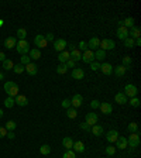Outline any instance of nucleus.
Masks as SVG:
<instances>
[{"mask_svg": "<svg viewBox=\"0 0 141 158\" xmlns=\"http://www.w3.org/2000/svg\"><path fill=\"white\" fill-rule=\"evenodd\" d=\"M18 85H17L16 82H12V81H8L4 83V92L7 93V96L10 97H16L17 95H18Z\"/></svg>", "mask_w": 141, "mask_h": 158, "instance_id": "obj_1", "label": "nucleus"}, {"mask_svg": "<svg viewBox=\"0 0 141 158\" xmlns=\"http://www.w3.org/2000/svg\"><path fill=\"white\" fill-rule=\"evenodd\" d=\"M140 146V136L138 133H131L127 138V147H130V151H133L136 147Z\"/></svg>", "mask_w": 141, "mask_h": 158, "instance_id": "obj_2", "label": "nucleus"}, {"mask_svg": "<svg viewBox=\"0 0 141 158\" xmlns=\"http://www.w3.org/2000/svg\"><path fill=\"white\" fill-rule=\"evenodd\" d=\"M16 49H17V52H18V54L25 55L27 52H30V44H28L25 40H20V41H17Z\"/></svg>", "mask_w": 141, "mask_h": 158, "instance_id": "obj_3", "label": "nucleus"}, {"mask_svg": "<svg viewBox=\"0 0 141 158\" xmlns=\"http://www.w3.org/2000/svg\"><path fill=\"white\" fill-rule=\"evenodd\" d=\"M123 93L126 95L127 97H136L138 93V89H137V86L133 85V83H129V85H126L124 86V92Z\"/></svg>", "mask_w": 141, "mask_h": 158, "instance_id": "obj_4", "label": "nucleus"}, {"mask_svg": "<svg viewBox=\"0 0 141 158\" xmlns=\"http://www.w3.org/2000/svg\"><path fill=\"white\" fill-rule=\"evenodd\" d=\"M68 47V42L65 41V38H58V40L54 41V49L58 51V52H62L65 51V48Z\"/></svg>", "mask_w": 141, "mask_h": 158, "instance_id": "obj_5", "label": "nucleus"}, {"mask_svg": "<svg viewBox=\"0 0 141 158\" xmlns=\"http://www.w3.org/2000/svg\"><path fill=\"white\" fill-rule=\"evenodd\" d=\"M34 44L37 45V48H45L47 45H48V42H47V40H45V37L42 35V34H38V35H35V38H34Z\"/></svg>", "mask_w": 141, "mask_h": 158, "instance_id": "obj_6", "label": "nucleus"}, {"mask_svg": "<svg viewBox=\"0 0 141 158\" xmlns=\"http://www.w3.org/2000/svg\"><path fill=\"white\" fill-rule=\"evenodd\" d=\"M116 44L114 41L110 40V38H105V40H100V49L106 51V49H114Z\"/></svg>", "mask_w": 141, "mask_h": 158, "instance_id": "obj_7", "label": "nucleus"}, {"mask_svg": "<svg viewBox=\"0 0 141 158\" xmlns=\"http://www.w3.org/2000/svg\"><path fill=\"white\" fill-rule=\"evenodd\" d=\"M82 102H83L82 95L76 93V95H73V97L71 99V106H72L73 109H78V107H81L82 106Z\"/></svg>", "mask_w": 141, "mask_h": 158, "instance_id": "obj_8", "label": "nucleus"}, {"mask_svg": "<svg viewBox=\"0 0 141 158\" xmlns=\"http://www.w3.org/2000/svg\"><path fill=\"white\" fill-rule=\"evenodd\" d=\"M81 61H83L85 64H92V62L95 61V54H93V51H90V49L85 51V54L81 58Z\"/></svg>", "mask_w": 141, "mask_h": 158, "instance_id": "obj_9", "label": "nucleus"}, {"mask_svg": "<svg viewBox=\"0 0 141 158\" xmlns=\"http://www.w3.org/2000/svg\"><path fill=\"white\" fill-rule=\"evenodd\" d=\"M85 119H86V123H88L90 127L97 124V122H99V117H97L96 113H86V117Z\"/></svg>", "mask_w": 141, "mask_h": 158, "instance_id": "obj_10", "label": "nucleus"}, {"mask_svg": "<svg viewBox=\"0 0 141 158\" xmlns=\"http://www.w3.org/2000/svg\"><path fill=\"white\" fill-rule=\"evenodd\" d=\"M14 103H16L17 106H20V107H24V106L28 105V99L24 95H17V96L14 97Z\"/></svg>", "mask_w": 141, "mask_h": 158, "instance_id": "obj_11", "label": "nucleus"}, {"mask_svg": "<svg viewBox=\"0 0 141 158\" xmlns=\"http://www.w3.org/2000/svg\"><path fill=\"white\" fill-rule=\"evenodd\" d=\"M88 48L92 51V49H99L100 48V40L97 37H92L88 42Z\"/></svg>", "mask_w": 141, "mask_h": 158, "instance_id": "obj_12", "label": "nucleus"}, {"mask_svg": "<svg viewBox=\"0 0 141 158\" xmlns=\"http://www.w3.org/2000/svg\"><path fill=\"white\" fill-rule=\"evenodd\" d=\"M71 76L73 78V79H78V81H79V79H83V76H85V71L82 68H73L72 69V72H71Z\"/></svg>", "mask_w": 141, "mask_h": 158, "instance_id": "obj_13", "label": "nucleus"}, {"mask_svg": "<svg viewBox=\"0 0 141 158\" xmlns=\"http://www.w3.org/2000/svg\"><path fill=\"white\" fill-rule=\"evenodd\" d=\"M99 109H100L102 113H105V114H112V112H113V106L110 105L109 102H103V103H100Z\"/></svg>", "mask_w": 141, "mask_h": 158, "instance_id": "obj_14", "label": "nucleus"}, {"mask_svg": "<svg viewBox=\"0 0 141 158\" xmlns=\"http://www.w3.org/2000/svg\"><path fill=\"white\" fill-rule=\"evenodd\" d=\"M116 34H117V38H119V40L124 41L126 38H129V29H126V27H119Z\"/></svg>", "mask_w": 141, "mask_h": 158, "instance_id": "obj_15", "label": "nucleus"}, {"mask_svg": "<svg viewBox=\"0 0 141 158\" xmlns=\"http://www.w3.org/2000/svg\"><path fill=\"white\" fill-rule=\"evenodd\" d=\"M119 138V131L117 130H110L109 133L106 134V140L112 144V143H116V140Z\"/></svg>", "mask_w": 141, "mask_h": 158, "instance_id": "obj_16", "label": "nucleus"}, {"mask_svg": "<svg viewBox=\"0 0 141 158\" xmlns=\"http://www.w3.org/2000/svg\"><path fill=\"white\" fill-rule=\"evenodd\" d=\"M16 44H17V38H16V37H8V38L4 40V47L8 48V49L16 48Z\"/></svg>", "mask_w": 141, "mask_h": 158, "instance_id": "obj_17", "label": "nucleus"}, {"mask_svg": "<svg viewBox=\"0 0 141 158\" xmlns=\"http://www.w3.org/2000/svg\"><path fill=\"white\" fill-rule=\"evenodd\" d=\"M100 71L105 73V75H112L113 73L112 64H109V62H103V64H100Z\"/></svg>", "mask_w": 141, "mask_h": 158, "instance_id": "obj_18", "label": "nucleus"}, {"mask_svg": "<svg viewBox=\"0 0 141 158\" xmlns=\"http://www.w3.org/2000/svg\"><path fill=\"white\" fill-rule=\"evenodd\" d=\"M140 34H141V30L138 29L137 25H134V27H131L129 31V37L130 38H133V40H136V38H140Z\"/></svg>", "mask_w": 141, "mask_h": 158, "instance_id": "obj_19", "label": "nucleus"}, {"mask_svg": "<svg viewBox=\"0 0 141 158\" xmlns=\"http://www.w3.org/2000/svg\"><path fill=\"white\" fill-rule=\"evenodd\" d=\"M114 100L119 103V105H126L127 103V96H126L123 92H119V93H116V96H114Z\"/></svg>", "mask_w": 141, "mask_h": 158, "instance_id": "obj_20", "label": "nucleus"}, {"mask_svg": "<svg viewBox=\"0 0 141 158\" xmlns=\"http://www.w3.org/2000/svg\"><path fill=\"white\" fill-rule=\"evenodd\" d=\"M25 71H27L28 75H37V72H38V66H37L35 64L30 62L28 65H25Z\"/></svg>", "mask_w": 141, "mask_h": 158, "instance_id": "obj_21", "label": "nucleus"}, {"mask_svg": "<svg viewBox=\"0 0 141 158\" xmlns=\"http://www.w3.org/2000/svg\"><path fill=\"white\" fill-rule=\"evenodd\" d=\"M116 147H117V148H120V150L127 148V138L120 137V136H119V138L116 140Z\"/></svg>", "mask_w": 141, "mask_h": 158, "instance_id": "obj_22", "label": "nucleus"}, {"mask_svg": "<svg viewBox=\"0 0 141 158\" xmlns=\"http://www.w3.org/2000/svg\"><path fill=\"white\" fill-rule=\"evenodd\" d=\"M90 131H92L93 136H97V137H100L102 134H103V127L100 124H95V126L90 127Z\"/></svg>", "mask_w": 141, "mask_h": 158, "instance_id": "obj_23", "label": "nucleus"}, {"mask_svg": "<svg viewBox=\"0 0 141 158\" xmlns=\"http://www.w3.org/2000/svg\"><path fill=\"white\" fill-rule=\"evenodd\" d=\"M69 55H71V59H72V61H75V62L81 61V58H82V54H81V51H79V49H73V51H71V52H69Z\"/></svg>", "mask_w": 141, "mask_h": 158, "instance_id": "obj_24", "label": "nucleus"}, {"mask_svg": "<svg viewBox=\"0 0 141 158\" xmlns=\"http://www.w3.org/2000/svg\"><path fill=\"white\" fill-rule=\"evenodd\" d=\"M69 58H71V55H69V51H66V49L62 51V52H59V55H58V59H59L61 64H65Z\"/></svg>", "mask_w": 141, "mask_h": 158, "instance_id": "obj_25", "label": "nucleus"}, {"mask_svg": "<svg viewBox=\"0 0 141 158\" xmlns=\"http://www.w3.org/2000/svg\"><path fill=\"white\" fill-rule=\"evenodd\" d=\"M95 54V59H96L97 62L99 61H103V59H105L106 58V51H103V49H96V52H93Z\"/></svg>", "mask_w": 141, "mask_h": 158, "instance_id": "obj_26", "label": "nucleus"}, {"mask_svg": "<svg viewBox=\"0 0 141 158\" xmlns=\"http://www.w3.org/2000/svg\"><path fill=\"white\" fill-rule=\"evenodd\" d=\"M113 72H114L116 76H123V75L127 72V69H126L123 65H119V66H116V68H113Z\"/></svg>", "mask_w": 141, "mask_h": 158, "instance_id": "obj_27", "label": "nucleus"}, {"mask_svg": "<svg viewBox=\"0 0 141 158\" xmlns=\"http://www.w3.org/2000/svg\"><path fill=\"white\" fill-rule=\"evenodd\" d=\"M72 148L76 151V153H83L85 151V144L82 141H73Z\"/></svg>", "mask_w": 141, "mask_h": 158, "instance_id": "obj_28", "label": "nucleus"}, {"mask_svg": "<svg viewBox=\"0 0 141 158\" xmlns=\"http://www.w3.org/2000/svg\"><path fill=\"white\" fill-rule=\"evenodd\" d=\"M62 146L65 147V150H71L73 146V140L71 137H65L64 140H62Z\"/></svg>", "mask_w": 141, "mask_h": 158, "instance_id": "obj_29", "label": "nucleus"}, {"mask_svg": "<svg viewBox=\"0 0 141 158\" xmlns=\"http://www.w3.org/2000/svg\"><path fill=\"white\" fill-rule=\"evenodd\" d=\"M131 64H133V59H131V57H124L123 58V61H121V65L124 66L126 69H131Z\"/></svg>", "mask_w": 141, "mask_h": 158, "instance_id": "obj_30", "label": "nucleus"}, {"mask_svg": "<svg viewBox=\"0 0 141 158\" xmlns=\"http://www.w3.org/2000/svg\"><path fill=\"white\" fill-rule=\"evenodd\" d=\"M30 58L31 59H40L41 58V52L38 48H32L31 51H30Z\"/></svg>", "mask_w": 141, "mask_h": 158, "instance_id": "obj_31", "label": "nucleus"}, {"mask_svg": "<svg viewBox=\"0 0 141 158\" xmlns=\"http://www.w3.org/2000/svg\"><path fill=\"white\" fill-rule=\"evenodd\" d=\"M55 71H56V73H59V75H65V73L68 72V68H66V65L65 64H59L55 68Z\"/></svg>", "mask_w": 141, "mask_h": 158, "instance_id": "obj_32", "label": "nucleus"}, {"mask_svg": "<svg viewBox=\"0 0 141 158\" xmlns=\"http://www.w3.org/2000/svg\"><path fill=\"white\" fill-rule=\"evenodd\" d=\"M134 23H136V20H134L133 17H129V18H126V20H123V25H124L126 29H131V27H134Z\"/></svg>", "mask_w": 141, "mask_h": 158, "instance_id": "obj_33", "label": "nucleus"}, {"mask_svg": "<svg viewBox=\"0 0 141 158\" xmlns=\"http://www.w3.org/2000/svg\"><path fill=\"white\" fill-rule=\"evenodd\" d=\"M66 116H68L69 119H76L78 117L76 109H73V107H69V109H66Z\"/></svg>", "mask_w": 141, "mask_h": 158, "instance_id": "obj_34", "label": "nucleus"}, {"mask_svg": "<svg viewBox=\"0 0 141 158\" xmlns=\"http://www.w3.org/2000/svg\"><path fill=\"white\" fill-rule=\"evenodd\" d=\"M40 153L42 155H48L49 153H51V147L48 146V144H44V146L40 147Z\"/></svg>", "mask_w": 141, "mask_h": 158, "instance_id": "obj_35", "label": "nucleus"}, {"mask_svg": "<svg viewBox=\"0 0 141 158\" xmlns=\"http://www.w3.org/2000/svg\"><path fill=\"white\" fill-rule=\"evenodd\" d=\"M127 130H129V131H130V134H131V133H138V124H137V123H130V124H129V126H127Z\"/></svg>", "mask_w": 141, "mask_h": 158, "instance_id": "obj_36", "label": "nucleus"}, {"mask_svg": "<svg viewBox=\"0 0 141 158\" xmlns=\"http://www.w3.org/2000/svg\"><path fill=\"white\" fill-rule=\"evenodd\" d=\"M14 105H16V103H14V97L7 96V99L4 100V106H6L7 109H12V107H13Z\"/></svg>", "mask_w": 141, "mask_h": 158, "instance_id": "obj_37", "label": "nucleus"}, {"mask_svg": "<svg viewBox=\"0 0 141 158\" xmlns=\"http://www.w3.org/2000/svg\"><path fill=\"white\" fill-rule=\"evenodd\" d=\"M17 127L16 122H13V120H8L7 123H6V126H4V129L7 130V131H13V130Z\"/></svg>", "mask_w": 141, "mask_h": 158, "instance_id": "obj_38", "label": "nucleus"}, {"mask_svg": "<svg viewBox=\"0 0 141 158\" xmlns=\"http://www.w3.org/2000/svg\"><path fill=\"white\" fill-rule=\"evenodd\" d=\"M13 62H12V59H4L3 61V69L4 71H10V69H13Z\"/></svg>", "mask_w": 141, "mask_h": 158, "instance_id": "obj_39", "label": "nucleus"}, {"mask_svg": "<svg viewBox=\"0 0 141 158\" xmlns=\"http://www.w3.org/2000/svg\"><path fill=\"white\" fill-rule=\"evenodd\" d=\"M17 37H18V40H25V37H27V30L18 29L17 30Z\"/></svg>", "mask_w": 141, "mask_h": 158, "instance_id": "obj_40", "label": "nucleus"}, {"mask_svg": "<svg viewBox=\"0 0 141 158\" xmlns=\"http://www.w3.org/2000/svg\"><path fill=\"white\" fill-rule=\"evenodd\" d=\"M13 71H14L16 73H21V72H24L25 71V66L24 65H21V64H17V65L13 66Z\"/></svg>", "mask_w": 141, "mask_h": 158, "instance_id": "obj_41", "label": "nucleus"}, {"mask_svg": "<svg viewBox=\"0 0 141 158\" xmlns=\"http://www.w3.org/2000/svg\"><path fill=\"white\" fill-rule=\"evenodd\" d=\"M62 158H76V154L72 150H66L64 153V155H62Z\"/></svg>", "mask_w": 141, "mask_h": 158, "instance_id": "obj_42", "label": "nucleus"}, {"mask_svg": "<svg viewBox=\"0 0 141 158\" xmlns=\"http://www.w3.org/2000/svg\"><path fill=\"white\" fill-rule=\"evenodd\" d=\"M129 103L133 106V107H138V106H140V99H138L137 96H136V97H131Z\"/></svg>", "mask_w": 141, "mask_h": 158, "instance_id": "obj_43", "label": "nucleus"}, {"mask_svg": "<svg viewBox=\"0 0 141 158\" xmlns=\"http://www.w3.org/2000/svg\"><path fill=\"white\" fill-rule=\"evenodd\" d=\"M124 45L127 47V48H133V47H136V45H134V40L133 38H130V37L124 40Z\"/></svg>", "mask_w": 141, "mask_h": 158, "instance_id": "obj_44", "label": "nucleus"}, {"mask_svg": "<svg viewBox=\"0 0 141 158\" xmlns=\"http://www.w3.org/2000/svg\"><path fill=\"white\" fill-rule=\"evenodd\" d=\"M106 154L109 155V157H112V155H114V153H116V147H113V146H109V147H106Z\"/></svg>", "mask_w": 141, "mask_h": 158, "instance_id": "obj_45", "label": "nucleus"}, {"mask_svg": "<svg viewBox=\"0 0 141 158\" xmlns=\"http://www.w3.org/2000/svg\"><path fill=\"white\" fill-rule=\"evenodd\" d=\"M30 62H31V58L30 57H27V55H23V57H21V61H20L21 65H24L25 66V65H28Z\"/></svg>", "mask_w": 141, "mask_h": 158, "instance_id": "obj_46", "label": "nucleus"}, {"mask_svg": "<svg viewBox=\"0 0 141 158\" xmlns=\"http://www.w3.org/2000/svg\"><path fill=\"white\" fill-rule=\"evenodd\" d=\"M61 106H62L64 109H69V107H71V99H64L62 103H61Z\"/></svg>", "mask_w": 141, "mask_h": 158, "instance_id": "obj_47", "label": "nucleus"}, {"mask_svg": "<svg viewBox=\"0 0 141 158\" xmlns=\"http://www.w3.org/2000/svg\"><path fill=\"white\" fill-rule=\"evenodd\" d=\"M89 65H90V69H92V71H97V69H100V64H99L97 61H93L92 64H89Z\"/></svg>", "mask_w": 141, "mask_h": 158, "instance_id": "obj_48", "label": "nucleus"}, {"mask_svg": "<svg viewBox=\"0 0 141 158\" xmlns=\"http://www.w3.org/2000/svg\"><path fill=\"white\" fill-rule=\"evenodd\" d=\"M65 65H66V68H75V66H76V62H75V61H72V59L69 58L68 61L65 62Z\"/></svg>", "mask_w": 141, "mask_h": 158, "instance_id": "obj_49", "label": "nucleus"}, {"mask_svg": "<svg viewBox=\"0 0 141 158\" xmlns=\"http://www.w3.org/2000/svg\"><path fill=\"white\" fill-rule=\"evenodd\" d=\"M99 106H100V103H99V100H97V99H95V100L90 102V107H92L93 110H95V109H99Z\"/></svg>", "mask_w": 141, "mask_h": 158, "instance_id": "obj_50", "label": "nucleus"}, {"mask_svg": "<svg viewBox=\"0 0 141 158\" xmlns=\"http://www.w3.org/2000/svg\"><path fill=\"white\" fill-rule=\"evenodd\" d=\"M79 49H82V51H88V42L86 41H81L79 42Z\"/></svg>", "mask_w": 141, "mask_h": 158, "instance_id": "obj_51", "label": "nucleus"}, {"mask_svg": "<svg viewBox=\"0 0 141 158\" xmlns=\"http://www.w3.org/2000/svg\"><path fill=\"white\" fill-rule=\"evenodd\" d=\"M81 129L82 130H85V131H90V126H89L86 122H83V123H81Z\"/></svg>", "mask_w": 141, "mask_h": 158, "instance_id": "obj_52", "label": "nucleus"}, {"mask_svg": "<svg viewBox=\"0 0 141 158\" xmlns=\"http://www.w3.org/2000/svg\"><path fill=\"white\" fill-rule=\"evenodd\" d=\"M6 136H7V130L4 129V127H2V126H0V138L6 137Z\"/></svg>", "mask_w": 141, "mask_h": 158, "instance_id": "obj_53", "label": "nucleus"}, {"mask_svg": "<svg viewBox=\"0 0 141 158\" xmlns=\"http://www.w3.org/2000/svg\"><path fill=\"white\" fill-rule=\"evenodd\" d=\"M45 40H47V42H49V41H54V34L52 32H48V34H45Z\"/></svg>", "mask_w": 141, "mask_h": 158, "instance_id": "obj_54", "label": "nucleus"}, {"mask_svg": "<svg viewBox=\"0 0 141 158\" xmlns=\"http://www.w3.org/2000/svg\"><path fill=\"white\" fill-rule=\"evenodd\" d=\"M7 137H8V138H10V140H13V138L16 137V134L13 133V131H7Z\"/></svg>", "mask_w": 141, "mask_h": 158, "instance_id": "obj_55", "label": "nucleus"}, {"mask_svg": "<svg viewBox=\"0 0 141 158\" xmlns=\"http://www.w3.org/2000/svg\"><path fill=\"white\" fill-rule=\"evenodd\" d=\"M68 47H69V52L73 51V49H76V45H75V44H68Z\"/></svg>", "mask_w": 141, "mask_h": 158, "instance_id": "obj_56", "label": "nucleus"}, {"mask_svg": "<svg viewBox=\"0 0 141 158\" xmlns=\"http://www.w3.org/2000/svg\"><path fill=\"white\" fill-rule=\"evenodd\" d=\"M4 59H7V58H6V54H4V52H0V61L3 62Z\"/></svg>", "mask_w": 141, "mask_h": 158, "instance_id": "obj_57", "label": "nucleus"}, {"mask_svg": "<svg viewBox=\"0 0 141 158\" xmlns=\"http://www.w3.org/2000/svg\"><path fill=\"white\" fill-rule=\"evenodd\" d=\"M2 79H4V73L3 72H0V81H2Z\"/></svg>", "mask_w": 141, "mask_h": 158, "instance_id": "obj_58", "label": "nucleus"}, {"mask_svg": "<svg viewBox=\"0 0 141 158\" xmlns=\"http://www.w3.org/2000/svg\"><path fill=\"white\" fill-rule=\"evenodd\" d=\"M3 114H4V113H3V110H2V109H0V119H2V117H3Z\"/></svg>", "mask_w": 141, "mask_h": 158, "instance_id": "obj_59", "label": "nucleus"}, {"mask_svg": "<svg viewBox=\"0 0 141 158\" xmlns=\"http://www.w3.org/2000/svg\"><path fill=\"white\" fill-rule=\"evenodd\" d=\"M3 24H4V21H3V20H0V27H2Z\"/></svg>", "mask_w": 141, "mask_h": 158, "instance_id": "obj_60", "label": "nucleus"}, {"mask_svg": "<svg viewBox=\"0 0 141 158\" xmlns=\"http://www.w3.org/2000/svg\"><path fill=\"white\" fill-rule=\"evenodd\" d=\"M109 158H110V157H109Z\"/></svg>", "mask_w": 141, "mask_h": 158, "instance_id": "obj_61", "label": "nucleus"}]
</instances>
